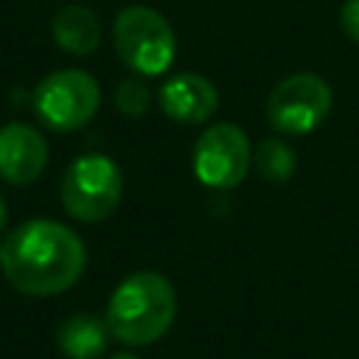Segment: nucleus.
Instances as JSON below:
<instances>
[{
    "label": "nucleus",
    "instance_id": "f257e3e1",
    "mask_svg": "<svg viewBox=\"0 0 359 359\" xmlns=\"http://www.w3.org/2000/svg\"><path fill=\"white\" fill-rule=\"evenodd\" d=\"M87 266L84 241L62 222L28 219L0 247L6 280L31 297H53L79 283Z\"/></svg>",
    "mask_w": 359,
    "mask_h": 359
},
{
    "label": "nucleus",
    "instance_id": "f03ea898",
    "mask_svg": "<svg viewBox=\"0 0 359 359\" xmlns=\"http://www.w3.org/2000/svg\"><path fill=\"white\" fill-rule=\"evenodd\" d=\"M177 314V292L171 280L160 272H135L123 278L107 303V325L109 334L129 345H151L157 342L174 323Z\"/></svg>",
    "mask_w": 359,
    "mask_h": 359
},
{
    "label": "nucleus",
    "instance_id": "7ed1b4c3",
    "mask_svg": "<svg viewBox=\"0 0 359 359\" xmlns=\"http://www.w3.org/2000/svg\"><path fill=\"white\" fill-rule=\"evenodd\" d=\"M112 42L121 62L143 79L165 73L177 53L171 22L151 6L121 8L112 25Z\"/></svg>",
    "mask_w": 359,
    "mask_h": 359
},
{
    "label": "nucleus",
    "instance_id": "20e7f679",
    "mask_svg": "<svg viewBox=\"0 0 359 359\" xmlns=\"http://www.w3.org/2000/svg\"><path fill=\"white\" fill-rule=\"evenodd\" d=\"M62 208L79 222H104L123 199V177L115 160L104 154L76 157L59 182Z\"/></svg>",
    "mask_w": 359,
    "mask_h": 359
},
{
    "label": "nucleus",
    "instance_id": "39448f33",
    "mask_svg": "<svg viewBox=\"0 0 359 359\" xmlns=\"http://www.w3.org/2000/svg\"><path fill=\"white\" fill-rule=\"evenodd\" d=\"M101 107L98 81L79 67L48 73L34 90V112L53 132H76L87 126Z\"/></svg>",
    "mask_w": 359,
    "mask_h": 359
},
{
    "label": "nucleus",
    "instance_id": "423d86ee",
    "mask_svg": "<svg viewBox=\"0 0 359 359\" xmlns=\"http://www.w3.org/2000/svg\"><path fill=\"white\" fill-rule=\"evenodd\" d=\"M331 112V87L317 73H292L280 79L266 98L269 126L280 135H309Z\"/></svg>",
    "mask_w": 359,
    "mask_h": 359
},
{
    "label": "nucleus",
    "instance_id": "0eeeda50",
    "mask_svg": "<svg viewBox=\"0 0 359 359\" xmlns=\"http://www.w3.org/2000/svg\"><path fill=\"white\" fill-rule=\"evenodd\" d=\"M252 168V146L236 123L208 126L194 146V174L202 185L227 191L236 188Z\"/></svg>",
    "mask_w": 359,
    "mask_h": 359
},
{
    "label": "nucleus",
    "instance_id": "6e6552de",
    "mask_svg": "<svg viewBox=\"0 0 359 359\" xmlns=\"http://www.w3.org/2000/svg\"><path fill=\"white\" fill-rule=\"evenodd\" d=\"M48 140L31 123L11 121L0 126V180L8 185H31L48 168Z\"/></svg>",
    "mask_w": 359,
    "mask_h": 359
},
{
    "label": "nucleus",
    "instance_id": "1a4fd4ad",
    "mask_svg": "<svg viewBox=\"0 0 359 359\" xmlns=\"http://www.w3.org/2000/svg\"><path fill=\"white\" fill-rule=\"evenodd\" d=\"M160 109L177 123H205L219 107V90L202 73H177L160 87Z\"/></svg>",
    "mask_w": 359,
    "mask_h": 359
},
{
    "label": "nucleus",
    "instance_id": "9d476101",
    "mask_svg": "<svg viewBox=\"0 0 359 359\" xmlns=\"http://www.w3.org/2000/svg\"><path fill=\"white\" fill-rule=\"evenodd\" d=\"M53 42L70 56H90L101 45V20L90 6H62L50 22Z\"/></svg>",
    "mask_w": 359,
    "mask_h": 359
},
{
    "label": "nucleus",
    "instance_id": "9b49d317",
    "mask_svg": "<svg viewBox=\"0 0 359 359\" xmlns=\"http://www.w3.org/2000/svg\"><path fill=\"white\" fill-rule=\"evenodd\" d=\"M109 325L95 314H70L56 331V345L67 359H98L109 345Z\"/></svg>",
    "mask_w": 359,
    "mask_h": 359
},
{
    "label": "nucleus",
    "instance_id": "f8f14e48",
    "mask_svg": "<svg viewBox=\"0 0 359 359\" xmlns=\"http://www.w3.org/2000/svg\"><path fill=\"white\" fill-rule=\"evenodd\" d=\"M252 163L258 168V174L269 182H286L292 174H294V165H297V157L294 151L278 140V137H269L258 146V151L252 154Z\"/></svg>",
    "mask_w": 359,
    "mask_h": 359
},
{
    "label": "nucleus",
    "instance_id": "ddd939ff",
    "mask_svg": "<svg viewBox=\"0 0 359 359\" xmlns=\"http://www.w3.org/2000/svg\"><path fill=\"white\" fill-rule=\"evenodd\" d=\"M151 104V93L149 84L143 81V76H129L123 81H118L115 87V109L123 112L126 118H140Z\"/></svg>",
    "mask_w": 359,
    "mask_h": 359
},
{
    "label": "nucleus",
    "instance_id": "4468645a",
    "mask_svg": "<svg viewBox=\"0 0 359 359\" xmlns=\"http://www.w3.org/2000/svg\"><path fill=\"white\" fill-rule=\"evenodd\" d=\"M339 25H342V31H345L353 42H359V0H345V3H342Z\"/></svg>",
    "mask_w": 359,
    "mask_h": 359
},
{
    "label": "nucleus",
    "instance_id": "2eb2a0df",
    "mask_svg": "<svg viewBox=\"0 0 359 359\" xmlns=\"http://www.w3.org/2000/svg\"><path fill=\"white\" fill-rule=\"evenodd\" d=\"M6 222H8V205H6V196L0 191V233L6 230Z\"/></svg>",
    "mask_w": 359,
    "mask_h": 359
},
{
    "label": "nucleus",
    "instance_id": "dca6fc26",
    "mask_svg": "<svg viewBox=\"0 0 359 359\" xmlns=\"http://www.w3.org/2000/svg\"><path fill=\"white\" fill-rule=\"evenodd\" d=\"M107 359H140L137 353H129V351H118V353H112V356H107Z\"/></svg>",
    "mask_w": 359,
    "mask_h": 359
}]
</instances>
